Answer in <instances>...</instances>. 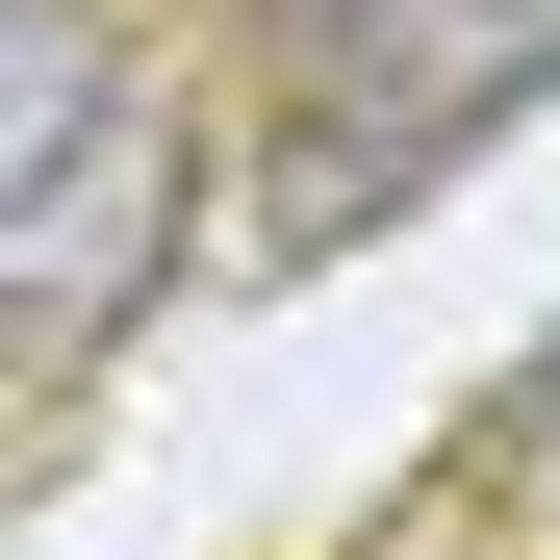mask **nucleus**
<instances>
[{
    "mask_svg": "<svg viewBox=\"0 0 560 560\" xmlns=\"http://www.w3.org/2000/svg\"><path fill=\"white\" fill-rule=\"evenodd\" d=\"M280 51L331 103L306 128V230H357V205H408L458 128H510L560 77V0H280Z\"/></svg>",
    "mask_w": 560,
    "mask_h": 560,
    "instance_id": "nucleus-1",
    "label": "nucleus"
},
{
    "mask_svg": "<svg viewBox=\"0 0 560 560\" xmlns=\"http://www.w3.org/2000/svg\"><path fill=\"white\" fill-rule=\"evenodd\" d=\"M178 230H205V153H178V103H128L103 153H51V178H0V306H26V383H77L153 280H178Z\"/></svg>",
    "mask_w": 560,
    "mask_h": 560,
    "instance_id": "nucleus-2",
    "label": "nucleus"
}]
</instances>
